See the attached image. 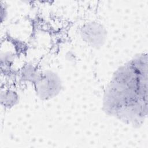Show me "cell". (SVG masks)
<instances>
[{"label":"cell","mask_w":148,"mask_h":148,"mask_svg":"<svg viewBox=\"0 0 148 148\" xmlns=\"http://www.w3.org/2000/svg\"><path fill=\"white\" fill-rule=\"evenodd\" d=\"M102 106L109 116L134 127L142 125L147 112V54H138L117 69Z\"/></svg>","instance_id":"obj_1"},{"label":"cell","mask_w":148,"mask_h":148,"mask_svg":"<svg viewBox=\"0 0 148 148\" xmlns=\"http://www.w3.org/2000/svg\"><path fill=\"white\" fill-rule=\"evenodd\" d=\"M33 84L37 95L42 100L56 97L62 88V82L58 75L49 70L40 72Z\"/></svg>","instance_id":"obj_2"},{"label":"cell","mask_w":148,"mask_h":148,"mask_svg":"<svg viewBox=\"0 0 148 148\" xmlns=\"http://www.w3.org/2000/svg\"><path fill=\"white\" fill-rule=\"evenodd\" d=\"M80 35L83 40L88 45L98 49L102 47L106 41V31L101 24L92 21L83 25Z\"/></svg>","instance_id":"obj_3"},{"label":"cell","mask_w":148,"mask_h":148,"mask_svg":"<svg viewBox=\"0 0 148 148\" xmlns=\"http://www.w3.org/2000/svg\"><path fill=\"white\" fill-rule=\"evenodd\" d=\"M19 101L18 95L16 92L12 90L1 91V105L6 108H10L15 106Z\"/></svg>","instance_id":"obj_4"}]
</instances>
